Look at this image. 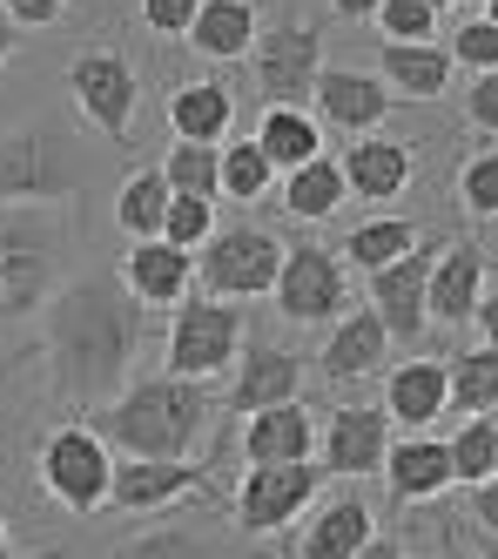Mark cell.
<instances>
[{"mask_svg": "<svg viewBox=\"0 0 498 559\" xmlns=\"http://www.w3.org/2000/svg\"><path fill=\"white\" fill-rule=\"evenodd\" d=\"M88 425L115 459H195V445L216 425V391L149 371L121 384L102 412H88Z\"/></svg>", "mask_w": 498, "mask_h": 559, "instance_id": "7a4b0ae2", "label": "cell"}, {"mask_svg": "<svg viewBox=\"0 0 498 559\" xmlns=\"http://www.w3.org/2000/svg\"><path fill=\"white\" fill-rule=\"evenodd\" d=\"M0 14H8L21 34H40V27H55L68 14V0H0Z\"/></svg>", "mask_w": 498, "mask_h": 559, "instance_id": "ee69618b", "label": "cell"}, {"mask_svg": "<svg viewBox=\"0 0 498 559\" xmlns=\"http://www.w3.org/2000/svg\"><path fill=\"white\" fill-rule=\"evenodd\" d=\"M0 559H61V552H34V546H21V539L8 533V519H0Z\"/></svg>", "mask_w": 498, "mask_h": 559, "instance_id": "bcb514c9", "label": "cell"}, {"mask_svg": "<svg viewBox=\"0 0 498 559\" xmlns=\"http://www.w3.org/2000/svg\"><path fill=\"white\" fill-rule=\"evenodd\" d=\"M378 472H384V486H391L398 506H431V499L451 492L444 438H431V431H404V438H391V452H384Z\"/></svg>", "mask_w": 498, "mask_h": 559, "instance_id": "7402d4cb", "label": "cell"}, {"mask_svg": "<svg viewBox=\"0 0 498 559\" xmlns=\"http://www.w3.org/2000/svg\"><path fill=\"white\" fill-rule=\"evenodd\" d=\"M370 27H378L384 41H431V34H438V14L425 8V0H384V8L370 14Z\"/></svg>", "mask_w": 498, "mask_h": 559, "instance_id": "ab89813d", "label": "cell"}, {"mask_svg": "<svg viewBox=\"0 0 498 559\" xmlns=\"http://www.w3.org/2000/svg\"><path fill=\"white\" fill-rule=\"evenodd\" d=\"M276 263H283V236L257 216H236L216 223L210 243L195 250V297H216V304H249V297H270L276 284Z\"/></svg>", "mask_w": 498, "mask_h": 559, "instance_id": "52a82bcc", "label": "cell"}, {"mask_svg": "<svg viewBox=\"0 0 498 559\" xmlns=\"http://www.w3.org/2000/svg\"><path fill=\"white\" fill-rule=\"evenodd\" d=\"M263 148V163L276 169V176H289V169H304L310 155H323V129H317V115L310 108H263L257 115V135H249Z\"/></svg>", "mask_w": 498, "mask_h": 559, "instance_id": "4dcf8cb0", "label": "cell"}, {"mask_svg": "<svg viewBox=\"0 0 498 559\" xmlns=\"http://www.w3.org/2000/svg\"><path fill=\"white\" fill-rule=\"evenodd\" d=\"M68 102L81 115V129L102 135V148H129L135 115H142V74L121 48L88 41V48L68 55Z\"/></svg>", "mask_w": 498, "mask_h": 559, "instance_id": "5b68a950", "label": "cell"}, {"mask_svg": "<svg viewBox=\"0 0 498 559\" xmlns=\"http://www.w3.org/2000/svg\"><path fill=\"white\" fill-rule=\"evenodd\" d=\"M357 559H411V552H404V539H391V533H370V539L357 546Z\"/></svg>", "mask_w": 498, "mask_h": 559, "instance_id": "f6af8a7d", "label": "cell"}, {"mask_svg": "<svg viewBox=\"0 0 498 559\" xmlns=\"http://www.w3.org/2000/svg\"><path fill=\"white\" fill-rule=\"evenodd\" d=\"M370 533H378V512L364 506V492H317L297 552L304 559H357V546Z\"/></svg>", "mask_w": 498, "mask_h": 559, "instance_id": "cb8c5ba5", "label": "cell"}, {"mask_svg": "<svg viewBox=\"0 0 498 559\" xmlns=\"http://www.w3.org/2000/svg\"><path fill=\"white\" fill-rule=\"evenodd\" d=\"M142 337L149 310L129 304V290L115 284V270H81L40 304V357H48V391L68 412H102L108 397L142 378Z\"/></svg>", "mask_w": 498, "mask_h": 559, "instance_id": "6da1fadb", "label": "cell"}, {"mask_svg": "<svg viewBox=\"0 0 498 559\" xmlns=\"http://www.w3.org/2000/svg\"><path fill=\"white\" fill-rule=\"evenodd\" d=\"M425 8H431V14H444V8H459V0H425Z\"/></svg>", "mask_w": 498, "mask_h": 559, "instance_id": "681fc988", "label": "cell"}, {"mask_svg": "<svg viewBox=\"0 0 498 559\" xmlns=\"http://www.w3.org/2000/svg\"><path fill=\"white\" fill-rule=\"evenodd\" d=\"M378 8H384V0H330V14H337V21H370Z\"/></svg>", "mask_w": 498, "mask_h": 559, "instance_id": "7dc6e473", "label": "cell"}, {"mask_svg": "<svg viewBox=\"0 0 498 559\" xmlns=\"http://www.w3.org/2000/svg\"><path fill=\"white\" fill-rule=\"evenodd\" d=\"M216 229V203H202V195H169V210H162V243L169 250H202Z\"/></svg>", "mask_w": 498, "mask_h": 559, "instance_id": "74e56055", "label": "cell"}, {"mask_svg": "<svg viewBox=\"0 0 498 559\" xmlns=\"http://www.w3.org/2000/svg\"><path fill=\"white\" fill-rule=\"evenodd\" d=\"M378 378H384L378 412L391 418V431H431L444 418V365L438 357H398Z\"/></svg>", "mask_w": 498, "mask_h": 559, "instance_id": "44dd1931", "label": "cell"}, {"mask_svg": "<svg viewBox=\"0 0 498 559\" xmlns=\"http://www.w3.org/2000/svg\"><path fill=\"white\" fill-rule=\"evenodd\" d=\"M169 135L176 142H202V148H223L229 142V129H236V95L223 88V82H176L169 88Z\"/></svg>", "mask_w": 498, "mask_h": 559, "instance_id": "4316f807", "label": "cell"}, {"mask_svg": "<svg viewBox=\"0 0 498 559\" xmlns=\"http://www.w3.org/2000/svg\"><path fill=\"white\" fill-rule=\"evenodd\" d=\"M451 459V486H491L498 478V418H459V431L444 438Z\"/></svg>", "mask_w": 498, "mask_h": 559, "instance_id": "836d02e7", "label": "cell"}, {"mask_svg": "<svg viewBox=\"0 0 498 559\" xmlns=\"http://www.w3.org/2000/svg\"><path fill=\"white\" fill-rule=\"evenodd\" d=\"M465 526L478 539V559H498V486H465Z\"/></svg>", "mask_w": 498, "mask_h": 559, "instance_id": "60d3db41", "label": "cell"}, {"mask_svg": "<svg viewBox=\"0 0 498 559\" xmlns=\"http://www.w3.org/2000/svg\"><path fill=\"white\" fill-rule=\"evenodd\" d=\"M249 74H257V95L270 108H304L310 102V82L323 74V27L317 21H263L257 48H249Z\"/></svg>", "mask_w": 498, "mask_h": 559, "instance_id": "8fae6325", "label": "cell"}, {"mask_svg": "<svg viewBox=\"0 0 498 559\" xmlns=\"http://www.w3.org/2000/svg\"><path fill=\"white\" fill-rule=\"evenodd\" d=\"M249 344V317L236 304H216V297H182L169 310V337H162V365L169 378H189V384H216L229 378V365Z\"/></svg>", "mask_w": 498, "mask_h": 559, "instance_id": "ba28073f", "label": "cell"}, {"mask_svg": "<svg viewBox=\"0 0 498 559\" xmlns=\"http://www.w3.org/2000/svg\"><path fill=\"white\" fill-rule=\"evenodd\" d=\"M270 304H276V317L289 331H323V324H337L351 310V270L337 263L330 243H283Z\"/></svg>", "mask_w": 498, "mask_h": 559, "instance_id": "9c48e42d", "label": "cell"}, {"mask_svg": "<svg viewBox=\"0 0 498 559\" xmlns=\"http://www.w3.org/2000/svg\"><path fill=\"white\" fill-rule=\"evenodd\" d=\"M108 559H236V539L216 533V526H189V519H169V512H162V526L129 533Z\"/></svg>", "mask_w": 498, "mask_h": 559, "instance_id": "83f0119b", "label": "cell"}, {"mask_svg": "<svg viewBox=\"0 0 498 559\" xmlns=\"http://www.w3.org/2000/svg\"><path fill=\"white\" fill-rule=\"evenodd\" d=\"M304 397V357L289 344H242V357L229 365V391H223V412L249 418V412H270V405H297Z\"/></svg>", "mask_w": 498, "mask_h": 559, "instance_id": "e0dca14e", "label": "cell"}, {"mask_svg": "<svg viewBox=\"0 0 498 559\" xmlns=\"http://www.w3.org/2000/svg\"><path fill=\"white\" fill-rule=\"evenodd\" d=\"M74 236L55 210H0V331L40 317L61 284H68Z\"/></svg>", "mask_w": 498, "mask_h": 559, "instance_id": "277c9868", "label": "cell"}, {"mask_svg": "<svg viewBox=\"0 0 498 559\" xmlns=\"http://www.w3.org/2000/svg\"><path fill=\"white\" fill-rule=\"evenodd\" d=\"M485 14H491V0H485Z\"/></svg>", "mask_w": 498, "mask_h": 559, "instance_id": "f907efd6", "label": "cell"}, {"mask_svg": "<svg viewBox=\"0 0 498 559\" xmlns=\"http://www.w3.org/2000/svg\"><path fill=\"white\" fill-rule=\"evenodd\" d=\"M378 82L398 95V102H438V95H451V55H444V41H378Z\"/></svg>", "mask_w": 498, "mask_h": 559, "instance_id": "d4e9b609", "label": "cell"}, {"mask_svg": "<svg viewBox=\"0 0 498 559\" xmlns=\"http://www.w3.org/2000/svg\"><path fill=\"white\" fill-rule=\"evenodd\" d=\"M459 210L478 216L485 229H491V216H498V148H491V142H478V148L465 155V169H459Z\"/></svg>", "mask_w": 498, "mask_h": 559, "instance_id": "8d00e7d4", "label": "cell"}, {"mask_svg": "<svg viewBox=\"0 0 498 559\" xmlns=\"http://www.w3.org/2000/svg\"><path fill=\"white\" fill-rule=\"evenodd\" d=\"M337 176H344V195L398 203V195L411 189V176H418V155H411V142H398V135H357L337 155Z\"/></svg>", "mask_w": 498, "mask_h": 559, "instance_id": "d6986e66", "label": "cell"}, {"mask_svg": "<svg viewBox=\"0 0 498 559\" xmlns=\"http://www.w3.org/2000/svg\"><path fill=\"white\" fill-rule=\"evenodd\" d=\"M216 492V472L195 465V459H115L108 472V506L102 512H121V519H162L189 499H210Z\"/></svg>", "mask_w": 498, "mask_h": 559, "instance_id": "7c38bea8", "label": "cell"}, {"mask_svg": "<svg viewBox=\"0 0 498 559\" xmlns=\"http://www.w3.org/2000/svg\"><path fill=\"white\" fill-rule=\"evenodd\" d=\"M162 182H169V195H202V203H216V148L202 142H169V155H162Z\"/></svg>", "mask_w": 498, "mask_h": 559, "instance_id": "d590c367", "label": "cell"}, {"mask_svg": "<svg viewBox=\"0 0 498 559\" xmlns=\"http://www.w3.org/2000/svg\"><path fill=\"white\" fill-rule=\"evenodd\" d=\"M465 122L478 129V142L498 135V74H472V88H465Z\"/></svg>", "mask_w": 498, "mask_h": 559, "instance_id": "7bdbcfd3", "label": "cell"}, {"mask_svg": "<svg viewBox=\"0 0 498 559\" xmlns=\"http://www.w3.org/2000/svg\"><path fill=\"white\" fill-rule=\"evenodd\" d=\"M485 304H491V257H485V243L478 250L472 243H459V250L438 243V257L425 270V324L465 331Z\"/></svg>", "mask_w": 498, "mask_h": 559, "instance_id": "2e32d148", "label": "cell"}, {"mask_svg": "<svg viewBox=\"0 0 498 559\" xmlns=\"http://www.w3.org/2000/svg\"><path fill=\"white\" fill-rule=\"evenodd\" d=\"M257 34H263V0H202L182 41L202 61H249Z\"/></svg>", "mask_w": 498, "mask_h": 559, "instance_id": "484cf974", "label": "cell"}, {"mask_svg": "<svg viewBox=\"0 0 498 559\" xmlns=\"http://www.w3.org/2000/svg\"><path fill=\"white\" fill-rule=\"evenodd\" d=\"M384 357H391V337L378 331V317H370V310H344L337 324H330L323 350H317V378L337 384V391H351V384L378 378Z\"/></svg>", "mask_w": 498, "mask_h": 559, "instance_id": "ffe728a7", "label": "cell"}, {"mask_svg": "<svg viewBox=\"0 0 498 559\" xmlns=\"http://www.w3.org/2000/svg\"><path fill=\"white\" fill-rule=\"evenodd\" d=\"M276 203H283V216L289 223H330L351 195H344V176H337V155H310L304 169H289V176H276Z\"/></svg>", "mask_w": 498, "mask_h": 559, "instance_id": "f1b7e54d", "label": "cell"}, {"mask_svg": "<svg viewBox=\"0 0 498 559\" xmlns=\"http://www.w3.org/2000/svg\"><path fill=\"white\" fill-rule=\"evenodd\" d=\"M162 210H169V182H162V169H129L115 189V229L129 236V243H149V236H162Z\"/></svg>", "mask_w": 498, "mask_h": 559, "instance_id": "d6a6232c", "label": "cell"}, {"mask_svg": "<svg viewBox=\"0 0 498 559\" xmlns=\"http://www.w3.org/2000/svg\"><path fill=\"white\" fill-rule=\"evenodd\" d=\"M216 195H229V203H257V195H276V169L263 163L257 142H223L216 148Z\"/></svg>", "mask_w": 498, "mask_h": 559, "instance_id": "e575fe53", "label": "cell"}, {"mask_svg": "<svg viewBox=\"0 0 498 559\" xmlns=\"http://www.w3.org/2000/svg\"><path fill=\"white\" fill-rule=\"evenodd\" d=\"M310 108H317V129H337V135H378L391 122V108L398 95L378 82V74H364V68H337V61H323V74L310 82Z\"/></svg>", "mask_w": 498, "mask_h": 559, "instance_id": "5bb4252c", "label": "cell"}, {"mask_svg": "<svg viewBox=\"0 0 498 559\" xmlns=\"http://www.w3.org/2000/svg\"><path fill=\"white\" fill-rule=\"evenodd\" d=\"M14 48H21V27H14L8 14H0V68H8V61H14Z\"/></svg>", "mask_w": 498, "mask_h": 559, "instance_id": "c3c4849f", "label": "cell"}, {"mask_svg": "<svg viewBox=\"0 0 498 559\" xmlns=\"http://www.w3.org/2000/svg\"><path fill=\"white\" fill-rule=\"evenodd\" d=\"M391 418L378 405H330V418L317 425V472L323 478H370L391 452Z\"/></svg>", "mask_w": 498, "mask_h": 559, "instance_id": "9a60e30c", "label": "cell"}, {"mask_svg": "<svg viewBox=\"0 0 498 559\" xmlns=\"http://www.w3.org/2000/svg\"><path fill=\"white\" fill-rule=\"evenodd\" d=\"M498 405V350L478 344V350H459L444 365V412L459 418H485Z\"/></svg>", "mask_w": 498, "mask_h": 559, "instance_id": "1f68e13d", "label": "cell"}, {"mask_svg": "<svg viewBox=\"0 0 498 559\" xmlns=\"http://www.w3.org/2000/svg\"><path fill=\"white\" fill-rule=\"evenodd\" d=\"M108 155L68 115H27L0 129V210H61L102 182Z\"/></svg>", "mask_w": 498, "mask_h": 559, "instance_id": "3957f363", "label": "cell"}, {"mask_svg": "<svg viewBox=\"0 0 498 559\" xmlns=\"http://www.w3.org/2000/svg\"><path fill=\"white\" fill-rule=\"evenodd\" d=\"M431 257H438V243L425 236L411 257H398V263L364 276V310L378 317V331L391 337V350H418V337L431 331L425 324V270H431Z\"/></svg>", "mask_w": 498, "mask_h": 559, "instance_id": "4fadbf2b", "label": "cell"}, {"mask_svg": "<svg viewBox=\"0 0 498 559\" xmlns=\"http://www.w3.org/2000/svg\"><path fill=\"white\" fill-rule=\"evenodd\" d=\"M444 55H451V68H472V74H498V21H491V14L478 8V14H472V21H465L459 34H451V48H444Z\"/></svg>", "mask_w": 498, "mask_h": 559, "instance_id": "f35d334b", "label": "cell"}, {"mask_svg": "<svg viewBox=\"0 0 498 559\" xmlns=\"http://www.w3.org/2000/svg\"><path fill=\"white\" fill-rule=\"evenodd\" d=\"M317 492H323L317 459H304V465H242L236 499H229V526L242 539H276L317 506Z\"/></svg>", "mask_w": 498, "mask_h": 559, "instance_id": "30bf717a", "label": "cell"}, {"mask_svg": "<svg viewBox=\"0 0 498 559\" xmlns=\"http://www.w3.org/2000/svg\"><path fill=\"white\" fill-rule=\"evenodd\" d=\"M135 8H142V27L155 34V41H182L202 0H135Z\"/></svg>", "mask_w": 498, "mask_h": 559, "instance_id": "b9f144b4", "label": "cell"}, {"mask_svg": "<svg viewBox=\"0 0 498 559\" xmlns=\"http://www.w3.org/2000/svg\"><path fill=\"white\" fill-rule=\"evenodd\" d=\"M242 459L249 465H304L317 459V418L310 405H270V412H249L242 418Z\"/></svg>", "mask_w": 498, "mask_h": 559, "instance_id": "603a6c76", "label": "cell"}, {"mask_svg": "<svg viewBox=\"0 0 498 559\" xmlns=\"http://www.w3.org/2000/svg\"><path fill=\"white\" fill-rule=\"evenodd\" d=\"M425 243V229L411 223V216H364L357 229H344V243H330L337 250V263L344 270H384V263H398V257H411Z\"/></svg>", "mask_w": 498, "mask_h": 559, "instance_id": "f546056e", "label": "cell"}, {"mask_svg": "<svg viewBox=\"0 0 498 559\" xmlns=\"http://www.w3.org/2000/svg\"><path fill=\"white\" fill-rule=\"evenodd\" d=\"M115 284L129 290V304L149 310V317H155V310H176L182 297H195V257H189V250H169L162 236H149V243L121 250Z\"/></svg>", "mask_w": 498, "mask_h": 559, "instance_id": "ac0fdd59", "label": "cell"}, {"mask_svg": "<svg viewBox=\"0 0 498 559\" xmlns=\"http://www.w3.org/2000/svg\"><path fill=\"white\" fill-rule=\"evenodd\" d=\"M108 472H115V452L95 438L88 418H61L34 452V486L48 506H61L68 519H95L108 506Z\"/></svg>", "mask_w": 498, "mask_h": 559, "instance_id": "8992f818", "label": "cell"}]
</instances>
